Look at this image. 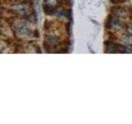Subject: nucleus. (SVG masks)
I'll use <instances>...</instances> for the list:
<instances>
[{"label":"nucleus","mask_w":132,"mask_h":124,"mask_svg":"<svg viewBox=\"0 0 132 124\" xmlns=\"http://www.w3.org/2000/svg\"><path fill=\"white\" fill-rule=\"evenodd\" d=\"M16 34L21 36H28L31 33V29L23 22H19L13 26V28Z\"/></svg>","instance_id":"f03ea898"},{"label":"nucleus","mask_w":132,"mask_h":124,"mask_svg":"<svg viewBox=\"0 0 132 124\" xmlns=\"http://www.w3.org/2000/svg\"><path fill=\"white\" fill-rule=\"evenodd\" d=\"M111 1L114 3H124L126 0H111Z\"/></svg>","instance_id":"423d86ee"},{"label":"nucleus","mask_w":132,"mask_h":124,"mask_svg":"<svg viewBox=\"0 0 132 124\" xmlns=\"http://www.w3.org/2000/svg\"><path fill=\"white\" fill-rule=\"evenodd\" d=\"M111 12H112L113 16L117 17V18H125L127 15H129V10L126 9V7H112Z\"/></svg>","instance_id":"7ed1b4c3"},{"label":"nucleus","mask_w":132,"mask_h":124,"mask_svg":"<svg viewBox=\"0 0 132 124\" xmlns=\"http://www.w3.org/2000/svg\"><path fill=\"white\" fill-rule=\"evenodd\" d=\"M124 22L120 19L117 17L115 16H109L108 18L106 20V27L107 29H111V28H115V29H120L124 27Z\"/></svg>","instance_id":"f257e3e1"},{"label":"nucleus","mask_w":132,"mask_h":124,"mask_svg":"<svg viewBox=\"0 0 132 124\" xmlns=\"http://www.w3.org/2000/svg\"><path fill=\"white\" fill-rule=\"evenodd\" d=\"M127 31L129 32H131L132 33V23H130L129 26L127 27Z\"/></svg>","instance_id":"0eeeda50"},{"label":"nucleus","mask_w":132,"mask_h":124,"mask_svg":"<svg viewBox=\"0 0 132 124\" xmlns=\"http://www.w3.org/2000/svg\"><path fill=\"white\" fill-rule=\"evenodd\" d=\"M44 2L45 4L52 6V7H54L55 4H57V0H44Z\"/></svg>","instance_id":"39448f33"},{"label":"nucleus","mask_w":132,"mask_h":124,"mask_svg":"<svg viewBox=\"0 0 132 124\" xmlns=\"http://www.w3.org/2000/svg\"><path fill=\"white\" fill-rule=\"evenodd\" d=\"M121 39L124 43H126L127 45H132V33L129 32L124 33L122 35Z\"/></svg>","instance_id":"20e7f679"}]
</instances>
